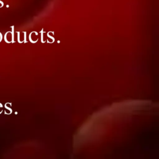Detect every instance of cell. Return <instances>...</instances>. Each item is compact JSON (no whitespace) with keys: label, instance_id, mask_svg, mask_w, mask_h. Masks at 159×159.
Instances as JSON below:
<instances>
[{"label":"cell","instance_id":"obj_1","mask_svg":"<svg viewBox=\"0 0 159 159\" xmlns=\"http://www.w3.org/2000/svg\"><path fill=\"white\" fill-rule=\"evenodd\" d=\"M12 35L11 32H7L4 35V40L7 43H10L12 42Z\"/></svg>","mask_w":159,"mask_h":159},{"label":"cell","instance_id":"obj_2","mask_svg":"<svg viewBox=\"0 0 159 159\" xmlns=\"http://www.w3.org/2000/svg\"><path fill=\"white\" fill-rule=\"evenodd\" d=\"M3 5H4V3H3V2H2V1H1L0 0V7H2V6H3Z\"/></svg>","mask_w":159,"mask_h":159},{"label":"cell","instance_id":"obj_3","mask_svg":"<svg viewBox=\"0 0 159 159\" xmlns=\"http://www.w3.org/2000/svg\"><path fill=\"white\" fill-rule=\"evenodd\" d=\"M2 34H1V33L0 32V42H1V40H2Z\"/></svg>","mask_w":159,"mask_h":159}]
</instances>
